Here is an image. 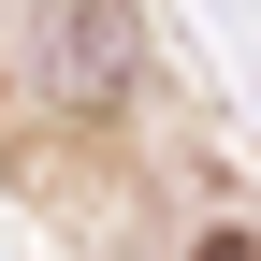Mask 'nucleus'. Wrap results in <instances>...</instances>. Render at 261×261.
<instances>
[{
    "label": "nucleus",
    "mask_w": 261,
    "mask_h": 261,
    "mask_svg": "<svg viewBox=\"0 0 261 261\" xmlns=\"http://www.w3.org/2000/svg\"><path fill=\"white\" fill-rule=\"evenodd\" d=\"M203 261H261V232H203Z\"/></svg>",
    "instance_id": "f257e3e1"
}]
</instances>
